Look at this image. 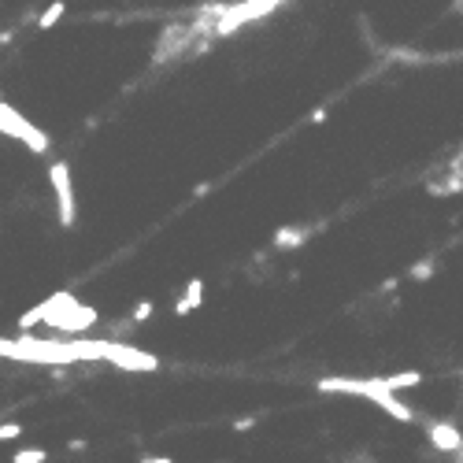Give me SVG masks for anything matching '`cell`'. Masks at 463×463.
<instances>
[{
    "label": "cell",
    "mask_w": 463,
    "mask_h": 463,
    "mask_svg": "<svg viewBox=\"0 0 463 463\" xmlns=\"http://www.w3.org/2000/svg\"><path fill=\"white\" fill-rule=\"evenodd\" d=\"M430 274H434V263H430V260H423V263L412 267V278H430Z\"/></svg>",
    "instance_id": "obj_12"
},
{
    "label": "cell",
    "mask_w": 463,
    "mask_h": 463,
    "mask_svg": "<svg viewBox=\"0 0 463 463\" xmlns=\"http://www.w3.org/2000/svg\"><path fill=\"white\" fill-rule=\"evenodd\" d=\"M148 315H152V304H148V300H141V304H137V308H134V315H130V322H134V326H137V322H145Z\"/></svg>",
    "instance_id": "obj_10"
},
{
    "label": "cell",
    "mask_w": 463,
    "mask_h": 463,
    "mask_svg": "<svg viewBox=\"0 0 463 463\" xmlns=\"http://www.w3.org/2000/svg\"><path fill=\"white\" fill-rule=\"evenodd\" d=\"M322 393H352V396H367L382 408L385 415L401 419V423H419L415 408H408L404 401H396V393L385 390V378H322L319 382Z\"/></svg>",
    "instance_id": "obj_2"
},
{
    "label": "cell",
    "mask_w": 463,
    "mask_h": 463,
    "mask_svg": "<svg viewBox=\"0 0 463 463\" xmlns=\"http://www.w3.org/2000/svg\"><path fill=\"white\" fill-rule=\"evenodd\" d=\"M15 463H45V448H23V452H15Z\"/></svg>",
    "instance_id": "obj_9"
},
{
    "label": "cell",
    "mask_w": 463,
    "mask_h": 463,
    "mask_svg": "<svg viewBox=\"0 0 463 463\" xmlns=\"http://www.w3.org/2000/svg\"><path fill=\"white\" fill-rule=\"evenodd\" d=\"M49 178H52V189H56V200H60V226L71 230L74 219H78V211H74V189H71V167L60 159V164H52Z\"/></svg>",
    "instance_id": "obj_4"
},
{
    "label": "cell",
    "mask_w": 463,
    "mask_h": 463,
    "mask_svg": "<svg viewBox=\"0 0 463 463\" xmlns=\"http://www.w3.org/2000/svg\"><path fill=\"white\" fill-rule=\"evenodd\" d=\"M426 437L434 441V448H441V452H460L463 448V434L452 423H426Z\"/></svg>",
    "instance_id": "obj_5"
},
{
    "label": "cell",
    "mask_w": 463,
    "mask_h": 463,
    "mask_svg": "<svg viewBox=\"0 0 463 463\" xmlns=\"http://www.w3.org/2000/svg\"><path fill=\"white\" fill-rule=\"evenodd\" d=\"M304 241H308V226H282V230L274 234V249H282V252L300 249Z\"/></svg>",
    "instance_id": "obj_6"
},
{
    "label": "cell",
    "mask_w": 463,
    "mask_h": 463,
    "mask_svg": "<svg viewBox=\"0 0 463 463\" xmlns=\"http://www.w3.org/2000/svg\"><path fill=\"white\" fill-rule=\"evenodd\" d=\"M278 4H286V0H241V4H230V12L219 19L215 34H219V37L234 34V30H241L245 23H252V19H260V15H267V12H274Z\"/></svg>",
    "instance_id": "obj_3"
},
{
    "label": "cell",
    "mask_w": 463,
    "mask_h": 463,
    "mask_svg": "<svg viewBox=\"0 0 463 463\" xmlns=\"http://www.w3.org/2000/svg\"><path fill=\"white\" fill-rule=\"evenodd\" d=\"M19 434H23V426H19V423H4V426H0V441H15Z\"/></svg>",
    "instance_id": "obj_11"
},
{
    "label": "cell",
    "mask_w": 463,
    "mask_h": 463,
    "mask_svg": "<svg viewBox=\"0 0 463 463\" xmlns=\"http://www.w3.org/2000/svg\"><path fill=\"white\" fill-rule=\"evenodd\" d=\"M141 463H175V460H167V456H148V460H141Z\"/></svg>",
    "instance_id": "obj_13"
},
{
    "label": "cell",
    "mask_w": 463,
    "mask_h": 463,
    "mask_svg": "<svg viewBox=\"0 0 463 463\" xmlns=\"http://www.w3.org/2000/svg\"><path fill=\"white\" fill-rule=\"evenodd\" d=\"M200 300H204V282H200V278H193L189 289H186V297H182L178 304H175V311H178V315H186V311L200 308Z\"/></svg>",
    "instance_id": "obj_7"
},
{
    "label": "cell",
    "mask_w": 463,
    "mask_h": 463,
    "mask_svg": "<svg viewBox=\"0 0 463 463\" xmlns=\"http://www.w3.org/2000/svg\"><path fill=\"white\" fill-rule=\"evenodd\" d=\"M63 12H67V4H63V0H56V4H49V8H45V15L37 19V26H41V30H52V26L60 23V15H63Z\"/></svg>",
    "instance_id": "obj_8"
},
{
    "label": "cell",
    "mask_w": 463,
    "mask_h": 463,
    "mask_svg": "<svg viewBox=\"0 0 463 463\" xmlns=\"http://www.w3.org/2000/svg\"><path fill=\"white\" fill-rule=\"evenodd\" d=\"M107 352H112V341H0V356L23 363H49V367L78 360H107Z\"/></svg>",
    "instance_id": "obj_1"
}]
</instances>
